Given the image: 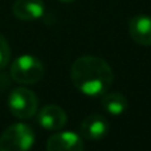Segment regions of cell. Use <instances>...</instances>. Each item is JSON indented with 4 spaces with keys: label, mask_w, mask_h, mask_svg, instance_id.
Wrapping results in <instances>:
<instances>
[{
    "label": "cell",
    "mask_w": 151,
    "mask_h": 151,
    "mask_svg": "<svg viewBox=\"0 0 151 151\" xmlns=\"http://www.w3.org/2000/svg\"><path fill=\"white\" fill-rule=\"evenodd\" d=\"M74 88L90 97L104 96L110 89L114 74L110 65L97 56H81L70 68Z\"/></svg>",
    "instance_id": "obj_1"
},
{
    "label": "cell",
    "mask_w": 151,
    "mask_h": 151,
    "mask_svg": "<svg viewBox=\"0 0 151 151\" xmlns=\"http://www.w3.org/2000/svg\"><path fill=\"white\" fill-rule=\"evenodd\" d=\"M11 78L23 85H33L42 80L45 74L44 64L37 57L23 55L11 64Z\"/></svg>",
    "instance_id": "obj_2"
},
{
    "label": "cell",
    "mask_w": 151,
    "mask_h": 151,
    "mask_svg": "<svg viewBox=\"0 0 151 151\" xmlns=\"http://www.w3.org/2000/svg\"><path fill=\"white\" fill-rule=\"evenodd\" d=\"M35 143V133L25 123H13L0 135V151H29Z\"/></svg>",
    "instance_id": "obj_3"
},
{
    "label": "cell",
    "mask_w": 151,
    "mask_h": 151,
    "mask_svg": "<svg viewBox=\"0 0 151 151\" xmlns=\"http://www.w3.org/2000/svg\"><path fill=\"white\" fill-rule=\"evenodd\" d=\"M37 96L27 88H16L8 96V109L13 117L28 119L37 111Z\"/></svg>",
    "instance_id": "obj_4"
},
{
    "label": "cell",
    "mask_w": 151,
    "mask_h": 151,
    "mask_svg": "<svg viewBox=\"0 0 151 151\" xmlns=\"http://www.w3.org/2000/svg\"><path fill=\"white\" fill-rule=\"evenodd\" d=\"M68 115L63 107L57 105H47L37 114V122L45 130L57 131L66 125Z\"/></svg>",
    "instance_id": "obj_5"
},
{
    "label": "cell",
    "mask_w": 151,
    "mask_h": 151,
    "mask_svg": "<svg viewBox=\"0 0 151 151\" xmlns=\"http://www.w3.org/2000/svg\"><path fill=\"white\" fill-rule=\"evenodd\" d=\"M47 151H83V142L73 131H60L48 138Z\"/></svg>",
    "instance_id": "obj_6"
},
{
    "label": "cell",
    "mask_w": 151,
    "mask_h": 151,
    "mask_svg": "<svg viewBox=\"0 0 151 151\" xmlns=\"http://www.w3.org/2000/svg\"><path fill=\"white\" fill-rule=\"evenodd\" d=\"M81 135L89 141H99L109 131V122L101 114H90L81 123Z\"/></svg>",
    "instance_id": "obj_7"
},
{
    "label": "cell",
    "mask_w": 151,
    "mask_h": 151,
    "mask_svg": "<svg viewBox=\"0 0 151 151\" xmlns=\"http://www.w3.org/2000/svg\"><path fill=\"white\" fill-rule=\"evenodd\" d=\"M130 37L139 45H151V17L147 15H137L129 21Z\"/></svg>",
    "instance_id": "obj_8"
},
{
    "label": "cell",
    "mask_w": 151,
    "mask_h": 151,
    "mask_svg": "<svg viewBox=\"0 0 151 151\" xmlns=\"http://www.w3.org/2000/svg\"><path fill=\"white\" fill-rule=\"evenodd\" d=\"M42 0H16L12 5V12L16 19L23 21L37 20L44 15Z\"/></svg>",
    "instance_id": "obj_9"
},
{
    "label": "cell",
    "mask_w": 151,
    "mask_h": 151,
    "mask_svg": "<svg viewBox=\"0 0 151 151\" xmlns=\"http://www.w3.org/2000/svg\"><path fill=\"white\" fill-rule=\"evenodd\" d=\"M102 107L111 115H121L126 111L129 104L127 99L121 93H105L102 97Z\"/></svg>",
    "instance_id": "obj_10"
},
{
    "label": "cell",
    "mask_w": 151,
    "mask_h": 151,
    "mask_svg": "<svg viewBox=\"0 0 151 151\" xmlns=\"http://www.w3.org/2000/svg\"><path fill=\"white\" fill-rule=\"evenodd\" d=\"M11 58V49H9V44L5 40V37L0 33V70L4 69L8 65Z\"/></svg>",
    "instance_id": "obj_11"
},
{
    "label": "cell",
    "mask_w": 151,
    "mask_h": 151,
    "mask_svg": "<svg viewBox=\"0 0 151 151\" xmlns=\"http://www.w3.org/2000/svg\"><path fill=\"white\" fill-rule=\"evenodd\" d=\"M61 3H74L76 0H60Z\"/></svg>",
    "instance_id": "obj_12"
}]
</instances>
